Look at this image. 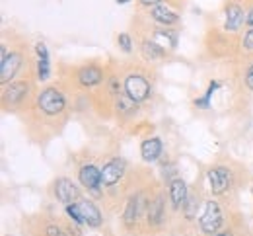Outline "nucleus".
<instances>
[{
    "mask_svg": "<svg viewBox=\"0 0 253 236\" xmlns=\"http://www.w3.org/2000/svg\"><path fill=\"white\" fill-rule=\"evenodd\" d=\"M164 221V199L156 197L154 201L148 205V223L152 227H160Z\"/></svg>",
    "mask_w": 253,
    "mask_h": 236,
    "instance_id": "a211bd4d",
    "label": "nucleus"
},
{
    "mask_svg": "<svg viewBox=\"0 0 253 236\" xmlns=\"http://www.w3.org/2000/svg\"><path fill=\"white\" fill-rule=\"evenodd\" d=\"M246 84H248V88H250V90H253V63L250 65V68H248V74H246Z\"/></svg>",
    "mask_w": 253,
    "mask_h": 236,
    "instance_id": "cd10ccee",
    "label": "nucleus"
},
{
    "mask_svg": "<svg viewBox=\"0 0 253 236\" xmlns=\"http://www.w3.org/2000/svg\"><path fill=\"white\" fill-rule=\"evenodd\" d=\"M78 205V211H80V217H82V225H88V227H99L101 225V213L99 209L95 207L92 201H80Z\"/></svg>",
    "mask_w": 253,
    "mask_h": 236,
    "instance_id": "1a4fd4ad",
    "label": "nucleus"
},
{
    "mask_svg": "<svg viewBox=\"0 0 253 236\" xmlns=\"http://www.w3.org/2000/svg\"><path fill=\"white\" fill-rule=\"evenodd\" d=\"M152 18L162 24V26H175L177 22H179V16L175 14V12H171L169 8H166V6H156V8H152Z\"/></svg>",
    "mask_w": 253,
    "mask_h": 236,
    "instance_id": "dca6fc26",
    "label": "nucleus"
},
{
    "mask_svg": "<svg viewBox=\"0 0 253 236\" xmlns=\"http://www.w3.org/2000/svg\"><path fill=\"white\" fill-rule=\"evenodd\" d=\"M66 213H68V217H70L76 225H82V217H80V211H78V205H76V203L66 205Z\"/></svg>",
    "mask_w": 253,
    "mask_h": 236,
    "instance_id": "393cba45",
    "label": "nucleus"
},
{
    "mask_svg": "<svg viewBox=\"0 0 253 236\" xmlns=\"http://www.w3.org/2000/svg\"><path fill=\"white\" fill-rule=\"evenodd\" d=\"M209 184H211L212 193L222 195L230 188V172L226 168H222V166L211 168L209 170Z\"/></svg>",
    "mask_w": 253,
    "mask_h": 236,
    "instance_id": "20e7f679",
    "label": "nucleus"
},
{
    "mask_svg": "<svg viewBox=\"0 0 253 236\" xmlns=\"http://www.w3.org/2000/svg\"><path fill=\"white\" fill-rule=\"evenodd\" d=\"M183 211H185V217L193 221L195 217H197V211H199V201H197V197H189L187 203H185V207H183Z\"/></svg>",
    "mask_w": 253,
    "mask_h": 236,
    "instance_id": "5701e85b",
    "label": "nucleus"
},
{
    "mask_svg": "<svg viewBox=\"0 0 253 236\" xmlns=\"http://www.w3.org/2000/svg\"><path fill=\"white\" fill-rule=\"evenodd\" d=\"M47 236H66V235L63 233V229L51 225V227H47Z\"/></svg>",
    "mask_w": 253,
    "mask_h": 236,
    "instance_id": "bb28decb",
    "label": "nucleus"
},
{
    "mask_svg": "<svg viewBox=\"0 0 253 236\" xmlns=\"http://www.w3.org/2000/svg\"><path fill=\"white\" fill-rule=\"evenodd\" d=\"M123 172H125V160L113 158V160H109V162L103 166V170H101V182H103L105 186H113V184H117V182L121 180Z\"/></svg>",
    "mask_w": 253,
    "mask_h": 236,
    "instance_id": "39448f33",
    "label": "nucleus"
},
{
    "mask_svg": "<svg viewBox=\"0 0 253 236\" xmlns=\"http://www.w3.org/2000/svg\"><path fill=\"white\" fill-rule=\"evenodd\" d=\"M117 2H119V4H126V2H128V0H117Z\"/></svg>",
    "mask_w": 253,
    "mask_h": 236,
    "instance_id": "2f4dec72",
    "label": "nucleus"
},
{
    "mask_svg": "<svg viewBox=\"0 0 253 236\" xmlns=\"http://www.w3.org/2000/svg\"><path fill=\"white\" fill-rule=\"evenodd\" d=\"M142 207H144V199L140 195H134V197L128 199V203H126L125 207V215H123L126 225H132L138 219V213L142 211Z\"/></svg>",
    "mask_w": 253,
    "mask_h": 236,
    "instance_id": "f3484780",
    "label": "nucleus"
},
{
    "mask_svg": "<svg viewBox=\"0 0 253 236\" xmlns=\"http://www.w3.org/2000/svg\"><path fill=\"white\" fill-rule=\"evenodd\" d=\"M244 49L246 51H253V28L244 37Z\"/></svg>",
    "mask_w": 253,
    "mask_h": 236,
    "instance_id": "a878e982",
    "label": "nucleus"
},
{
    "mask_svg": "<svg viewBox=\"0 0 253 236\" xmlns=\"http://www.w3.org/2000/svg\"><path fill=\"white\" fill-rule=\"evenodd\" d=\"M117 43H119V47H121L125 53H130V51H132V41H130V35L128 34H119Z\"/></svg>",
    "mask_w": 253,
    "mask_h": 236,
    "instance_id": "b1692460",
    "label": "nucleus"
},
{
    "mask_svg": "<svg viewBox=\"0 0 253 236\" xmlns=\"http://www.w3.org/2000/svg\"><path fill=\"white\" fill-rule=\"evenodd\" d=\"M220 88V84L214 80V82H211V86H209V90H207V94L203 96V98H199V100H195V105L197 107H203V109H207L209 105H211V100H212V94L216 92Z\"/></svg>",
    "mask_w": 253,
    "mask_h": 236,
    "instance_id": "412c9836",
    "label": "nucleus"
},
{
    "mask_svg": "<svg viewBox=\"0 0 253 236\" xmlns=\"http://www.w3.org/2000/svg\"><path fill=\"white\" fill-rule=\"evenodd\" d=\"M154 39L158 41V45L164 47V49H175L177 47V34L175 32H156Z\"/></svg>",
    "mask_w": 253,
    "mask_h": 236,
    "instance_id": "aec40b11",
    "label": "nucleus"
},
{
    "mask_svg": "<svg viewBox=\"0 0 253 236\" xmlns=\"http://www.w3.org/2000/svg\"><path fill=\"white\" fill-rule=\"evenodd\" d=\"M78 178H80V184H82L86 189H92V191H97L99 186L103 184V182H101V170H97L94 164L82 166L80 172H78Z\"/></svg>",
    "mask_w": 253,
    "mask_h": 236,
    "instance_id": "423d86ee",
    "label": "nucleus"
},
{
    "mask_svg": "<svg viewBox=\"0 0 253 236\" xmlns=\"http://www.w3.org/2000/svg\"><path fill=\"white\" fill-rule=\"evenodd\" d=\"M142 55L148 61H158V59H162L166 55V49L160 47L158 43H154V41H144L142 43Z\"/></svg>",
    "mask_w": 253,
    "mask_h": 236,
    "instance_id": "6ab92c4d",
    "label": "nucleus"
},
{
    "mask_svg": "<svg viewBox=\"0 0 253 236\" xmlns=\"http://www.w3.org/2000/svg\"><path fill=\"white\" fill-rule=\"evenodd\" d=\"M246 24L253 28V10H250V12H248V16H246Z\"/></svg>",
    "mask_w": 253,
    "mask_h": 236,
    "instance_id": "c756f323",
    "label": "nucleus"
},
{
    "mask_svg": "<svg viewBox=\"0 0 253 236\" xmlns=\"http://www.w3.org/2000/svg\"><path fill=\"white\" fill-rule=\"evenodd\" d=\"M119 100H117V109L123 111V113H132L136 109V101H132L126 94H117Z\"/></svg>",
    "mask_w": 253,
    "mask_h": 236,
    "instance_id": "4be33fe9",
    "label": "nucleus"
},
{
    "mask_svg": "<svg viewBox=\"0 0 253 236\" xmlns=\"http://www.w3.org/2000/svg\"><path fill=\"white\" fill-rule=\"evenodd\" d=\"M28 94V84L26 82H12L6 90H4V101L14 105V103H20V101L26 98Z\"/></svg>",
    "mask_w": 253,
    "mask_h": 236,
    "instance_id": "4468645a",
    "label": "nucleus"
},
{
    "mask_svg": "<svg viewBox=\"0 0 253 236\" xmlns=\"http://www.w3.org/2000/svg\"><path fill=\"white\" fill-rule=\"evenodd\" d=\"M55 195H57L59 201L66 203V205H72V203L78 199V189H76V186L70 180L61 178L55 184Z\"/></svg>",
    "mask_w": 253,
    "mask_h": 236,
    "instance_id": "6e6552de",
    "label": "nucleus"
},
{
    "mask_svg": "<svg viewBox=\"0 0 253 236\" xmlns=\"http://www.w3.org/2000/svg\"><path fill=\"white\" fill-rule=\"evenodd\" d=\"M37 103H39V107H41L43 113H47V115H59V113H63L66 100H64V96L57 88H45L39 94Z\"/></svg>",
    "mask_w": 253,
    "mask_h": 236,
    "instance_id": "f257e3e1",
    "label": "nucleus"
},
{
    "mask_svg": "<svg viewBox=\"0 0 253 236\" xmlns=\"http://www.w3.org/2000/svg\"><path fill=\"white\" fill-rule=\"evenodd\" d=\"M20 65H22V57L18 53H10V57H6L2 61V65H0V80H2V84H8L16 76V72L20 70Z\"/></svg>",
    "mask_w": 253,
    "mask_h": 236,
    "instance_id": "9b49d317",
    "label": "nucleus"
},
{
    "mask_svg": "<svg viewBox=\"0 0 253 236\" xmlns=\"http://www.w3.org/2000/svg\"><path fill=\"white\" fill-rule=\"evenodd\" d=\"M162 2H164V0H140L142 6H154V8H156V6H162Z\"/></svg>",
    "mask_w": 253,
    "mask_h": 236,
    "instance_id": "c85d7f7f",
    "label": "nucleus"
},
{
    "mask_svg": "<svg viewBox=\"0 0 253 236\" xmlns=\"http://www.w3.org/2000/svg\"><path fill=\"white\" fill-rule=\"evenodd\" d=\"M169 197L175 209L179 207H185V203L189 199V189H187V184L181 180V178H173L169 182Z\"/></svg>",
    "mask_w": 253,
    "mask_h": 236,
    "instance_id": "0eeeda50",
    "label": "nucleus"
},
{
    "mask_svg": "<svg viewBox=\"0 0 253 236\" xmlns=\"http://www.w3.org/2000/svg\"><path fill=\"white\" fill-rule=\"evenodd\" d=\"M211 236H232L230 233H224V235H211Z\"/></svg>",
    "mask_w": 253,
    "mask_h": 236,
    "instance_id": "7c9ffc66",
    "label": "nucleus"
},
{
    "mask_svg": "<svg viewBox=\"0 0 253 236\" xmlns=\"http://www.w3.org/2000/svg\"><path fill=\"white\" fill-rule=\"evenodd\" d=\"M78 82H80V86H84V88H94L97 86L101 80H103V72H101V68L99 67H94V65H88V67H82L78 70Z\"/></svg>",
    "mask_w": 253,
    "mask_h": 236,
    "instance_id": "9d476101",
    "label": "nucleus"
},
{
    "mask_svg": "<svg viewBox=\"0 0 253 236\" xmlns=\"http://www.w3.org/2000/svg\"><path fill=\"white\" fill-rule=\"evenodd\" d=\"M140 154L146 162H154L158 160L160 154H162V141L158 137H152V139H146L142 144H140Z\"/></svg>",
    "mask_w": 253,
    "mask_h": 236,
    "instance_id": "ddd939ff",
    "label": "nucleus"
},
{
    "mask_svg": "<svg viewBox=\"0 0 253 236\" xmlns=\"http://www.w3.org/2000/svg\"><path fill=\"white\" fill-rule=\"evenodd\" d=\"M35 53H37V76L39 80H47L51 74V63H49V51L45 43H37Z\"/></svg>",
    "mask_w": 253,
    "mask_h": 236,
    "instance_id": "f8f14e48",
    "label": "nucleus"
},
{
    "mask_svg": "<svg viewBox=\"0 0 253 236\" xmlns=\"http://www.w3.org/2000/svg\"><path fill=\"white\" fill-rule=\"evenodd\" d=\"M244 10L238 6V4H230L226 8V30L230 32H236L240 30V26L244 24Z\"/></svg>",
    "mask_w": 253,
    "mask_h": 236,
    "instance_id": "2eb2a0df",
    "label": "nucleus"
},
{
    "mask_svg": "<svg viewBox=\"0 0 253 236\" xmlns=\"http://www.w3.org/2000/svg\"><path fill=\"white\" fill-rule=\"evenodd\" d=\"M152 88H150V82L142 76V74H128L125 80V94L132 101L140 103L150 96Z\"/></svg>",
    "mask_w": 253,
    "mask_h": 236,
    "instance_id": "f03ea898",
    "label": "nucleus"
},
{
    "mask_svg": "<svg viewBox=\"0 0 253 236\" xmlns=\"http://www.w3.org/2000/svg\"><path fill=\"white\" fill-rule=\"evenodd\" d=\"M224 223V217H222L220 205L216 201H209L205 205V211L201 215V229L205 235H216L218 229L222 227Z\"/></svg>",
    "mask_w": 253,
    "mask_h": 236,
    "instance_id": "7ed1b4c3",
    "label": "nucleus"
}]
</instances>
